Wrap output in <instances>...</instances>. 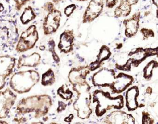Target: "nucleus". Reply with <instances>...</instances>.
Instances as JSON below:
<instances>
[{"label": "nucleus", "instance_id": "nucleus-1", "mask_svg": "<svg viewBox=\"0 0 158 124\" xmlns=\"http://www.w3.org/2000/svg\"><path fill=\"white\" fill-rule=\"evenodd\" d=\"M52 105L48 95H33L22 99L17 104L16 111L20 115L34 113L35 118H39L48 114Z\"/></svg>", "mask_w": 158, "mask_h": 124}, {"label": "nucleus", "instance_id": "nucleus-2", "mask_svg": "<svg viewBox=\"0 0 158 124\" xmlns=\"http://www.w3.org/2000/svg\"><path fill=\"white\" fill-rule=\"evenodd\" d=\"M39 73L34 70L18 72L12 76L10 84L17 93H27L39 81Z\"/></svg>", "mask_w": 158, "mask_h": 124}, {"label": "nucleus", "instance_id": "nucleus-3", "mask_svg": "<svg viewBox=\"0 0 158 124\" xmlns=\"http://www.w3.org/2000/svg\"><path fill=\"white\" fill-rule=\"evenodd\" d=\"M39 39L36 26L32 25L22 33L15 50L18 53H23L32 49Z\"/></svg>", "mask_w": 158, "mask_h": 124}, {"label": "nucleus", "instance_id": "nucleus-4", "mask_svg": "<svg viewBox=\"0 0 158 124\" xmlns=\"http://www.w3.org/2000/svg\"><path fill=\"white\" fill-rule=\"evenodd\" d=\"M48 12L43 23L44 33L46 35L52 34L57 31L60 27L62 17L61 12L55 7L52 8Z\"/></svg>", "mask_w": 158, "mask_h": 124}, {"label": "nucleus", "instance_id": "nucleus-5", "mask_svg": "<svg viewBox=\"0 0 158 124\" xmlns=\"http://www.w3.org/2000/svg\"><path fill=\"white\" fill-rule=\"evenodd\" d=\"M16 98L17 95L10 88L0 91V119L8 116Z\"/></svg>", "mask_w": 158, "mask_h": 124}, {"label": "nucleus", "instance_id": "nucleus-6", "mask_svg": "<svg viewBox=\"0 0 158 124\" xmlns=\"http://www.w3.org/2000/svg\"><path fill=\"white\" fill-rule=\"evenodd\" d=\"M16 64V59L11 56H0V90L6 84V79L12 72Z\"/></svg>", "mask_w": 158, "mask_h": 124}, {"label": "nucleus", "instance_id": "nucleus-7", "mask_svg": "<svg viewBox=\"0 0 158 124\" xmlns=\"http://www.w3.org/2000/svg\"><path fill=\"white\" fill-rule=\"evenodd\" d=\"M104 6V0H91L84 13L83 23H90L97 19L102 13Z\"/></svg>", "mask_w": 158, "mask_h": 124}, {"label": "nucleus", "instance_id": "nucleus-8", "mask_svg": "<svg viewBox=\"0 0 158 124\" xmlns=\"http://www.w3.org/2000/svg\"><path fill=\"white\" fill-rule=\"evenodd\" d=\"M140 14V12H137L130 18L124 21L123 24L125 27V34L127 37H133L136 34L139 28Z\"/></svg>", "mask_w": 158, "mask_h": 124}, {"label": "nucleus", "instance_id": "nucleus-9", "mask_svg": "<svg viewBox=\"0 0 158 124\" xmlns=\"http://www.w3.org/2000/svg\"><path fill=\"white\" fill-rule=\"evenodd\" d=\"M73 30H66L64 31L60 37V42L58 48L61 52L68 53L73 50Z\"/></svg>", "mask_w": 158, "mask_h": 124}, {"label": "nucleus", "instance_id": "nucleus-10", "mask_svg": "<svg viewBox=\"0 0 158 124\" xmlns=\"http://www.w3.org/2000/svg\"><path fill=\"white\" fill-rule=\"evenodd\" d=\"M41 56L38 53H33L29 56L22 55L18 60L17 67L18 69L24 67H36L39 65Z\"/></svg>", "mask_w": 158, "mask_h": 124}, {"label": "nucleus", "instance_id": "nucleus-11", "mask_svg": "<svg viewBox=\"0 0 158 124\" xmlns=\"http://www.w3.org/2000/svg\"><path fill=\"white\" fill-rule=\"evenodd\" d=\"M36 17V15L33 8L29 6L24 10V11L20 17V20L23 24L26 25L35 20Z\"/></svg>", "mask_w": 158, "mask_h": 124}, {"label": "nucleus", "instance_id": "nucleus-12", "mask_svg": "<svg viewBox=\"0 0 158 124\" xmlns=\"http://www.w3.org/2000/svg\"><path fill=\"white\" fill-rule=\"evenodd\" d=\"M132 9V6L120 2V4L114 10V16L116 17H127L130 14Z\"/></svg>", "mask_w": 158, "mask_h": 124}, {"label": "nucleus", "instance_id": "nucleus-13", "mask_svg": "<svg viewBox=\"0 0 158 124\" xmlns=\"http://www.w3.org/2000/svg\"><path fill=\"white\" fill-rule=\"evenodd\" d=\"M55 82V76L54 72L51 69L48 70L42 75L41 84L43 86L51 85Z\"/></svg>", "mask_w": 158, "mask_h": 124}, {"label": "nucleus", "instance_id": "nucleus-14", "mask_svg": "<svg viewBox=\"0 0 158 124\" xmlns=\"http://www.w3.org/2000/svg\"><path fill=\"white\" fill-rule=\"evenodd\" d=\"M137 93L136 89L135 88H131L127 93V103L128 104L129 107L131 109H134L136 107V103L135 96Z\"/></svg>", "mask_w": 158, "mask_h": 124}, {"label": "nucleus", "instance_id": "nucleus-15", "mask_svg": "<svg viewBox=\"0 0 158 124\" xmlns=\"http://www.w3.org/2000/svg\"><path fill=\"white\" fill-rule=\"evenodd\" d=\"M143 35V39H146L151 37H153L154 36V33L151 29L142 28L140 31Z\"/></svg>", "mask_w": 158, "mask_h": 124}, {"label": "nucleus", "instance_id": "nucleus-16", "mask_svg": "<svg viewBox=\"0 0 158 124\" xmlns=\"http://www.w3.org/2000/svg\"><path fill=\"white\" fill-rule=\"evenodd\" d=\"M76 5L75 4H70L64 9V13L67 17H70L76 9Z\"/></svg>", "mask_w": 158, "mask_h": 124}, {"label": "nucleus", "instance_id": "nucleus-17", "mask_svg": "<svg viewBox=\"0 0 158 124\" xmlns=\"http://www.w3.org/2000/svg\"><path fill=\"white\" fill-rule=\"evenodd\" d=\"M15 3V8L16 10L20 11L23 7L30 0H14Z\"/></svg>", "mask_w": 158, "mask_h": 124}, {"label": "nucleus", "instance_id": "nucleus-18", "mask_svg": "<svg viewBox=\"0 0 158 124\" xmlns=\"http://www.w3.org/2000/svg\"><path fill=\"white\" fill-rule=\"evenodd\" d=\"M119 2V0H105L106 6L108 9H113Z\"/></svg>", "mask_w": 158, "mask_h": 124}, {"label": "nucleus", "instance_id": "nucleus-19", "mask_svg": "<svg viewBox=\"0 0 158 124\" xmlns=\"http://www.w3.org/2000/svg\"><path fill=\"white\" fill-rule=\"evenodd\" d=\"M139 0H120V2L125 3L130 6H133L136 5Z\"/></svg>", "mask_w": 158, "mask_h": 124}, {"label": "nucleus", "instance_id": "nucleus-20", "mask_svg": "<svg viewBox=\"0 0 158 124\" xmlns=\"http://www.w3.org/2000/svg\"><path fill=\"white\" fill-rule=\"evenodd\" d=\"M151 1L153 4H154L156 6V8H157V7H158V0H151Z\"/></svg>", "mask_w": 158, "mask_h": 124}, {"label": "nucleus", "instance_id": "nucleus-21", "mask_svg": "<svg viewBox=\"0 0 158 124\" xmlns=\"http://www.w3.org/2000/svg\"><path fill=\"white\" fill-rule=\"evenodd\" d=\"M52 2L55 4H58L59 2H60L62 0H52Z\"/></svg>", "mask_w": 158, "mask_h": 124}, {"label": "nucleus", "instance_id": "nucleus-22", "mask_svg": "<svg viewBox=\"0 0 158 124\" xmlns=\"http://www.w3.org/2000/svg\"><path fill=\"white\" fill-rule=\"evenodd\" d=\"M77 1L79 2H85L86 1H87V0H77Z\"/></svg>", "mask_w": 158, "mask_h": 124}]
</instances>
